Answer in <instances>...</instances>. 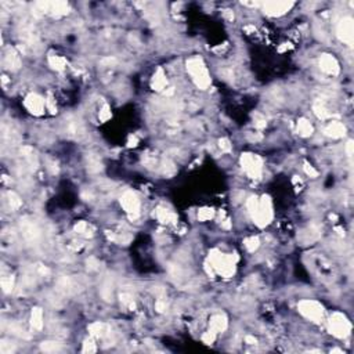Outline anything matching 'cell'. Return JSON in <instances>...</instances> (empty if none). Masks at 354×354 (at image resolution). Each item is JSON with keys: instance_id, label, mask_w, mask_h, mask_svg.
Here are the masks:
<instances>
[{"instance_id": "6da1fadb", "label": "cell", "mask_w": 354, "mask_h": 354, "mask_svg": "<svg viewBox=\"0 0 354 354\" xmlns=\"http://www.w3.org/2000/svg\"><path fill=\"white\" fill-rule=\"evenodd\" d=\"M297 309L306 320L318 324L324 317V306L314 299H305L297 303Z\"/></svg>"}, {"instance_id": "7a4b0ae2", "label": "cell", "mask_w": 354, "mask_h": 354, "mask_svg": "<svg viewBox=\"0 0 354 354\" xmlns=\"http://www.w3.org/2000/svg\"><path fill=\"white\" fill-rule=\"evenodd\" d=\"M328 330L332 335L335 338H339V339H343L346 336L350 335V331H351V324L350 321L345 317V314L342 313H334L332 316L330 317V321H328Z\"/></svg>"}, {"instance_id": "3957f363", "label": "cell", "mask_w": 354, "mask_h": 354, "mask_svg": "<svg viewBox=\"0 0 354 354\" xmlns=\"http://www.w3.org/2000/svg\"><path fill=\"white\" fill-rule=\"evenodd\" d=\"M120 206L123 208L124 212L129 215V217L133 220V219H137L140 216V209H141V204H140V199L137 194L133 191H126L123 195L120 196Z\"/></svg>"}, {"instance_id": "277c9868", "label": "cell", "mask_w": 354, "mask_h": 354, "mask_svg": "<svg viewBox=\"0 0 354 354\" xmlns=\"http://www.w3.org/2000/svg\"><path fill=\"white\" fill-rule=\"evenodd\" d=\"M24 107L25 110L34 116L44 115V112L47 110L46 108V98L39 96L38 93H29L28 96L25 97Z\"/></svg>"}, {"instance_id": "5b68a950", "label": "cell", "mask_w": 354, "mask_h": 354, "mask_svg": "<svg viewBox=\"0 0 354 354\" xmlns=\"http://www.w3.org/2000/svg\"><path fill=\"white\" fill-rule=\"evenodd\" d=\"M353 18L351 17H343L339 19V24L336 27V35L338 38L346 44H351L353 42Z\"/></svg>"}, {"instance_id": "8992f818", "label": "cell", "mask_w": 354, "mask_h": 354, "mask_svg": "<svg viewBox=\"0 0 354 354\" xmlns=\"http://www.w3.org/2000/svg\"><path fill=\"white\" fill-rule=\"evenodd\" d=\"M293 6H295V3H263L262 11L268 17L280 18V17H284L287 14Z\"/></svg>"}, {"instance_id": "52a82bcc", "label": "cell", "mask_w": 354, "mask_h": 354, "mask_svg": "<svg viewBox=\"0 0 354 354\" xmlns=\"http://www.w3.org/2000/svg\"><path fill=\"white\" fill-rule=\"evenodd\" d=\"M318 65H320L321 71L331 77H336L340 71L339 62L332 54H322L318 60Z\"/></svg>"}, {"instance_id": "ba28073f", "label": "cell", "mask_w": 354, "mask_h": 354, "mask_svg": "<svg viewBox=\"0 0 354 354\" xmlns=\"http://www.w3.org/2000/svg\"><path fill=\"white\" fill-rule=\"evenodd\" d=\"M324 132H325V136H328V137H332V139H340V137H343V136H345L346 128L343 123H340V122H338V120H334V122H330V123L326 124V128Z\"/></svg>"}, {"instance_id": "9c48e42d", "label": "cell", "mask_w": 354, "mask_h": 354, "mask_svg": "<svg viewBox=\"0 0 354 354\" xmlns=\"http://www.w3.org/2000/svg\"><path fill=\"white\" fill-rule=\"evenodd\" d=\"M227 318L223 314H215V316L211 317V321H209V330H212L216 334H220V332H224L227 330Z\"/></svg>"}, {"instance_id": "30bf717a", "label": "cell", "mask_w": 354, "mask_h": 354, "mask_svg": "<svg viewBox=\"0 0 354 354\" xmlns=\"http://www.w3.org/2000/svg\"><path fill=\"white\" fill-rule=\"evenodd\" d=\"M44 325V314L40 307H35L31 313V326L36 331H40Z\"/></svg>"}, {"instance_id": "8fae6325", "label": "cell", "mask_w": 354, "mask_h": 354, "mask_svg": "<svg viewBox=\"0 0 354 354\" xmlns=\"http://www.w3.org/2000/svg\"><path fill=\"white\" fill-rule=\"evenodd\" d=\"M297 132H299L301 137H310L313 132H314V126L309 119L301 118V119L297 120Z\"/></svg>"}, {"instance_id": "7c38bea8", "label": "cell", "mask_w": 354, "mask_h": 354, "mask_svg": "<svg viewBox=\"0 0 354 354\" xmlns=\"http://www.w3.org/2000/svg\"><path fill=\"white\" fill-rule=\"evenodd\" d=\"M213 216H215V211L212 208H202L198 211V220L209 221L213 219Z\"/></svg>"}, {"instance_id": "4fadbf2b", "label": "cell", "mask_w": 354, "mask_h": 354, "mask_svg": "<svg viewBox=\"0 0 354 354\" xmlns=\"http://www.w3.org/2000/svg\"><path fill=\"white\" fill-rule=\"evenodd\" d=\"M42 350H44V351H57V350H60V343H57V342H46L42 346Z\"/></svg>"}, {"instance_id": "5bb4252c", "label": "cell", "mask_w": 354, "mask_h": 354, "mask_svg": "<svg viewBox=\"0 0 354 354\" xmlns=\"http://www.w3.org/2000/svg\"><path fill=\"white\" fill-rule=\"evenodd\" d=\"M83 346H85V347H83V351H91V353H93V351H96L97 350V347L94 346V340H93V336H91V338H89V339L85 340Z\"/></svg>"}]
</instances>
